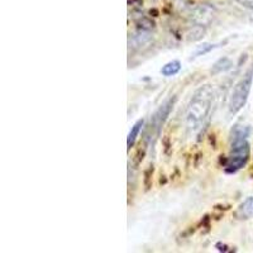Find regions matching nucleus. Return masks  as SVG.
Segmentation results:
<instances>
[{"label":"nucleus","mask_w":253,"mask_h":253,"mask_svg":"<svg viewBox=\"0 0 253 253\" xmlns=\"http://www.w3.org/2000/svg\"><path fill=\"white\" fill-rule=\"evenodd\" d=\"M152 176H153V166L150 165L148 169L144 171V178H143V184L146 190H150L151 186H152Z\"/></svg>","instance_id":"obj_14"},{"label":"nucleus","mask_w":253,"mask_h":253,"mask_svg":"<svg viewBox=\"0 0 253 253\" xmlns=\"http://www.w3.org/2000/svg\"><path fill=\"white\" fill-rule=\"evenodd\" d=\"M155 22H153L152 19H150V18H139L138 20H137V27H138V29L141 32H148L151 31V29L155 28Z\"/></svg>","instance_id":"obj_12"},{"label":"nucleus","mask_w":253,"mask_h":253,"mask_svg":"<svg viewBox=\"0 0 253 253\" xmlns=\"http://www.w3.org/2000/svg\"><path fill=\"white\" fill-rule=\"evenodd\" d=\"M216 47H218V46H216V44H213V43H204V44H202V46H199L198 48L195 49L193 57H199V56L207 55V53H209L210 51H213V49H215Z\"/></svg>","instance_id":"obj_13"},{"label":"nucleus","mask_w":253,"mask_h":253,"mask_svg":"<svg viewBox=\"0 0 253 253\" xmlns=\"http://www.w3.org/2000/svg\"><path fill=\"white\" fill-rule=\"evenodd\" d=\"M191 19L195 22L196 24L200 26H207L215 17V10L214 8L209 6L208 4H200L191 9V14H190Z\"/></svg>","instance_id":"obj_5"},{"label":"nucleus","mask_w":253,"mask_h":253,"mask_svg":"<svg viewBox=\"0 0 253 253\" xmlns=\"http://www.w3.org/2000/svg\"><path fill=\"white\" fill-rule=\"evenodd\" d=\"M248 135H250V126L236 124L233 126V129H232V133H230V141L239 138H247Z\"/></svg>","instance_id":"obj_10"},{"label":"nucleus","mask_w":253,"mask_h":253,"mask_svg":"<svg viewBox=\"0 0 253 253\" xmlns=\"http://www.w3.org/2000/svg\"><path fill=\"white\" fill-rule=\"evenodd\" d=\"M236 1L238 4H241L242 6H245V8L253 10V0H236Z\"/></svg>","instance_id":"obj_16"},{"label":"nucleus","mask_w":253,"mask_h":253,"mask_svg":"<svg viewBox=\"0 0 253 253\" xmlns=\"http://www.w3.org/2000/svg\"><path fill=\"white\" fill-rule=\"evenodd\" d=\"M252 81L253 66L247 70V72L239 79V81L234 85L233 90H232L229 98V112L232 114H237L246 105L251 91V86H252Z\"/></svg>","instance_id":"obj_2"},{"label":"nucleus","mask_w":253,"mask_h":253,"mask_svg":"<svg viewBox=\"0 0 253 253\" xmlns=\"http://www.w3.org/2000/svg\"><path fill=\"white\" fill-rule=\"evenodd\" d=\"M176 98L173 99H169L167 101H165L162 104L161 107L158 108L157 110L155 112V114L152 115V118H151L150 126L147 128V130H150L151 134L147 137V139L150 142H152V138H157L158 135H160V132H161V126H164L165 121L167 119V117L170 115V113L172 112L173 105H175Z\"/></svg>","instance_id":"obj_4"},{"label":"nucleus","mask_w":253,"mask_h":253,"mask_svg":"<svg viewBox=\"0 0 253 253\" xmlns=\"http://www.w3.org/2000/svg\"><path fill=\"white\" fill-rule=\"evenodd\" d=\"M236 218L239 220H246V219H250L253 216V196H250L242 203L238 207V209L236 210Z\"/></svg>","instance_id":"obj_6"},{"label":"nucleus","mask_w":253,"mask_h":253,"mask_svg":"<svg viewBox=\"0 0 253 253\" xmlns=\"http://www.w3.org/2000/svg\"><path fill=\"white\" fill-rule=\"evenodd\" d=\"M144 155H146V150H144V147L143 148H139V150L137 151V153H135V165H137V166H138V165L143 161Z\"/></svg>","instance_id":"obj_15"},{"label":"nucleus","mask_w":253,"mask_h":253,"mask_svg":"<svg viewBox=\"0 0 253 253\" xmlns=\"http://www.w3.org/2000/svg\"><path fill=\"white\" fill-rule=\"evenodd\" d=\"M204 28L200 24H196L193 28L190 29L189 33H187V40L189 41H198L204 36Z\"/></svg>","instance_id":"obj_11"},{"label":"nucleus","mask_w":253,"mask_h":253,"mask_svg":"<svg viewBox=\"0 0 253 253\" xmlns=\"http://www.w3.org/2000/svg\"><path fill=\"white\" fill-rule=\"evenodd\" d=\"M251 19L253 20V10H252V14H251Z\"/></svg>","instance_id":"obj_17"},{"label":"nucleus","mask_w":253,"mask_h":253,"mask_svg":"<svg viewBox=\"0 0 253 253\" xmlns=\"http://www.w3.org/2000/svg\"><path fill=\"white\" fill-rule=\"evenodd\" d=\"M250 157V144L247 138L230 141V156L225 165V172L234 173L245 166Z\"/></svg>","instance_id":"obj_3"},{"label":"nucleus","mask_w":253,"mask_h":253,"mask_svg":"<svg viewBox=\"0 0 253 253\" xmlns=\"http://www.w3.org/2000/svg\"><path fill=\"white\" fill-rule=\"evenodd\" d=\"M232 66H233V63H232V61H230L229 58H220V60L216 61V62L214 63L211 70H210V72H211V74H220V72L228 71L229 69H232Z\"/></svg>","instance_id":"obj_9"},{"label":"nucleus","mask_w":253,"mask_h":253,"mask_svg":"<svg viewBox=\"0 0 253 253\" xmlns=\"http://www.w3.org/2000/svg\"><path fill=\"white\" fill-rule=\"evenodd\" d=\"M143 124H144L143 119H139V121L135 122L134 126H132V129H130L129 134H128V138H126V151H128V152H129L130 148L134 146L135 139H137L138 134L141 133L142 128H143Z\"/></svg>","instance_id":"obj_7"},{"label":"nucleus","mask_w":253,"mask_h":253,"mask_svg":"<svg viewBox=\"0 0 253 253\" xmlns=\"http://www.w3.org/2000/svg\"><path fill=\"white\" fill-rule=\"evenodd\" d=\"M181 70V63L180 61L173 60L170 61V62H167L166 65H164L161 69V74L164 76H173L176 74H178Z\"/></svg>","instance_id":"obj_8"},{"label":"nucleus","mask_w":253,"mask_h":253,"mask_svg":"<svg viewBox=\"0 0 253 253\" xmlns=\"http://www.w3.org/2000/svg\"><path fill=\"white\" fill-rule=\"evenodd\" d=\"M215 89L213 85H204L196 90L187 107L186 126L191 133H199L209 119L215 101Z\"/></svg>","instance_id":"obj_1"}]
</instances>
